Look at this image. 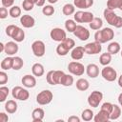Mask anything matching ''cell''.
<instances>
[{
    "mask_svg": "<svg viewBox=\"0 0 122 122\" xmlns=\"http://www.w3.org/2000/svg\"><path fill=\"white\" fill-rule=\"evenodd\" d=\"M114 37V31L111 28H104L102 30H97L94 33V40L100 44L107 43L108 41L112 40Z\"/></svg>",
    "mask_w": 122,
    "mask_h": 122,
    "instance_id": "obj_1",
    "label": "cell"
},
{
    "mask_svg": "<svg viewBox=\"0 0 122 122\" xmlns=\"http://www.w3.org/2000/svg\"><path fill=\"white\" fill-rule=\"evenodd\" d=\"M103 15H104V18L106 19V21L111 26H113L115 28H121L122 27V17L115 14V12L112 10L106 8L103 11Z\"/></svg>",
    "mask_w": 122,
    "mask_h": 122,
    "instance_id": "obj_2",
    "label": "cell"
},
{
    "mask_svg": "<svg viewBox=\"0 0 122 122\" xmlns=\"http://www.w3.org/2000/svg\"><path fill=\"white\" fill-rule=\"evenodd\" d=\"M64 74L63 71H50L46 75V80L50 85H57L60 84Z\"/></svg>",
    "mask_w": 122,
    "mask_h": 122,
    "instance_id": "obj_3",
    "label": "cell"
},
{
    "mask_svg": "<svg viewBox=\"0 0 122 122\" xmlns=\"http://www.w3.org/2000/svg\"><path fill=\"white\" fill-rule=\"evenodd\" d=\"M68 70L69 71L76 76H81L84 74L86 68L84 67L83 64H81L80 62H76V61H71L69 63L68 65Z\"/></svg>",
    "mask_w": 122,
    "mask_h": 122,
    "instance_id": "obj_4",
    "label": "cell"
},
{
    "mask_svg": "<svg viewBox=\"0 0 122 122\" xmlns=\"http://www.w3.org/2000/svg\"><path fill=\"white\" fill-rule=\"evenodd\" d=\"M11 95L14 99H18V100H21V101H26L30 97V92H28V90L23 89L20 86H16L12 89Z\"/></svg>",
    "mask_w": 122,
    "mask_h": 122,
    "instance_id": "obj_5",
    "label": "cell"
},
{
    "mask_svg": "<svg viewBox=\"0 0 122 122\" xmlns=\"http://www.w3.org/2000/svg\"><path fill=\"white\" fill-rule=\"evenodd\" d=\"M53 98V94L49 90H44L40 92L36 96V102L39 105H48L51 102Z\"/></svg>",
    "mask_w": 122,
    "mask_h": 122,
    "instance_id": "obj_6",
    "label": "cell"
},
{
    "mask_svg": "<svg viewBox=\"0 0 122 122\" xmlns=\"http://www.w3.org/2000/svg\"><path fill=\"white\" fill-rule=\"evenodd\" d=\"M103 99V93L99 91H93L88 97V103L92 108H97Z\"/></svg>",
    "mask_w": 122,
    "mask_h": 122,
    "instance_id": "obj_7",
    "label": "cell"
},
{
    "mask_svg": "<svg viewBox=\"0 0 122 122\" xmlns=\"http://www.w3.org/2000/svg\"><path fill=\"white\" fill-rule=\"evenodd\" d=\"M101 75H102V77L105 80H107L109 82H112V81H114L117 78V72H116V71L112 67H110V66H105L102 69Z\"/></svg>",
    "mask_w": 122,
    "mask_h": 122,
    "instance_id": "obj_8",
    "label": "cell"
},
{
    "mask_svg": "<svg viewBox=\"0 0 122 122\" xmlns=\"http://www.w3.org/2000/svg\"><path fill=\"white\" fill-rule=\"evenodd\" d=\"M31 51L36 57H42L46 52L45 43L41 40H36L31 44Z\"/></svg>",
    "mask_w": 122,
    "mask_h": 122,
    "instance_id": "obj_9",
    "label": "cell"
},
{
    "mask_svg": "<svg viewBox=\"0 0 122 122\" xmlns=\"http://www.w3.org/2000/svg\"><path fill=\"white\" fill-rule=\"evenodd\" d=\"M84 50H85V53L87 54H97L102 51V46L100 43L94 41L86 44L84 46Z\"/></svg>",
    "mask_w": 122,
    "mask_h": 122,
    "instance_id": "obj_10",
    "label": "cell"
},
{
    "mask_svg": "<svg viewBox=\"0 0 122 122\" xmlns=\"http://www.w3.org/2000/svg\"><path fill=\"white\" fill-rule=\"evenodd\" d=\"M50 35H51V38L56 42H62L67 38L66 31L61 28H53L51 30Z\"/></svg>",
    "mask_w": 122,
    "mask_h": 122,
    "instance_id": "obj_11",
    "label": "cell"
},
{
    "mask_svg": "<svg viewBox=\"0 0 122 122\" xmlns=\"http://www.w3.org/2000/svg\"><path fill=\"white\" fill-rule=\"evenodd\" d=\"M73 34L77 38H79L81 41H86L90 37V31L88 30V29H86L85 27H83L81 25H77L76 26V29L73 31Z\"/></svg>",
    "mask_w": 122,
    "mask_h": 122,
    "instance_id": "obj_12",
    "label": "cell"
},
{
    "mask_svg": "<svg viewBox=\"0 0 122 122\" xmlns=\"http://www.w3.org/2000/svg\"><path fill=\"white\" fill-rule=\"evenodd\" d=\"M20 23L24 28H32L35 24V20L32 16H30V14H24L21 16L20 18Z\"/></svg>",
    "mask_w": 122,
    "mask_h": 122,
    "instance_id": "obj_13",
    "label": "cell"
},
{
    "mask_svg": "<svg viewBox=\"0 0 122 122\" xmlns=\"http://www.w3.org/2000/svg\"><path fill=\"white\" fill-rule=\"evenodd\" d=\"M19 50V47L18 45L16 44V42H13V41H10L8 43L5 44V53H7L8 55H14L15 53H17Z\"/></svg>",
    "mask_w": 122,
    "mask_h": 122,
    "instance_id": "obj_14",
    "label": "cell"
},
{
    "mask_svg": "<svg viewBox=\"0 0 122 122\" xmlns=\"http://www.w3.org/2000/svg\"><path fill=\"white\" fill-rule=\"evenodd\" d=\"M84 53H85L84 47H82V46H77V47H74V48L71 50V58H72L73 60H80V59L83 58Z\"/></svg>",
    "mask_w": 122,
    "mask_h": 122,
    "instance_id": "obj_15",
    "label": "cell"
},
{
    "mask_svg": "<svg viewBox=\"0 0 122 122\" xmlns=\"http://www.w3.org/2000/svg\"><path fill=\"white\" fill-rule=\"evenodd\" d=\"M86 72L89 77L91 78H96L99 75V68L96 64H89L86 67Z\"/></svg>",
    "mask_w": 122,
    "mask_h": 122,
    "instance_id": "obj_16",
    "label": "cell"
},
{
    "mask_svg": "<svg viewBox=\"0 0 122 122\" xmlns=\"http://www.w3.org/2000/svg\"><path fill=\"white\" fill-rule=\"evenodd\" d=\"M22 84L26 88H33L36 85V79L33 75L30 74H26L22 77Z\"/></svg>",
    "mask_w": 122,
    "mask_h": 122,
    "instance_id": "obj_17",
    "label": "cell"
},
{
    "mask_svg": "<svg viewBox=\"0 0 122 122\" xmlns=\"http://www.w3.org/2000/svg\"><path fill=\"white\" fill-rule=\"evenodd\" d=\"M45 116V112L42 108H36L32 111L31 112V117L33 122H40L44 119Z\"/></svg>",
    "mask_w": 122,
    "mask_h": 122,
    "instance_id": "obj_18",
    "label": "cell"
},
{
    "mask_svg": "<svg viewBox=\"0 0 122 122\" xmlns=\"http://www.w3.org/2000/svg\"><path fill=\"white\" fill-rule=\"evenodd\" d=\"M94 122H107L110 120V113L104 110H100L97 114L93 116Z\"/></svg>",
    "mask_w": 122,
    "mask_h": 122,
    "instance_id": "obj_19",
    "label": "cell"
},
{
    "mask_svg": "<svg viewBox=\"0 0 122 122\" xmlns=\"http://www.w3.org/2000/svg\"><path fill=\"white\" fill-rule=\"evenodd\" d=\"M74 7L78 9H89L93 5V0H73Z\"/></svg>",
    "mask_w": 122,
    "mask_h": 122,
    "instance_id": "obj_20",
    "label": "cell"
},
{
    "mask_svg": "<svg viewBox=\"0 0 122 122\" xmlns=\"http://www.w3.org/2000/svg\"><path fill=\"white\" fill-rule=\"evenodd\" d=\"M31 71H32V74L36 77H40L44 74L45 72V70H44V66L40 63H35L32 65L31 67Z\"/></svg>",
    "mask_w": 122,
    "mask_h": 122,
    "instance_id": "obj_21",
    "label": "cell"
},
{
    "mask_svg": "<svg viewBox=\"0 0 122 122\" xmlns=\"http://www.w3.org/2000/svg\"><path fill=\"white\" fill-rule=\"evenodd\" d=\"M12 65H13V57H11L10 55L4 58L2 61H1V69L3 71H7V70H10L12 69Z\"/></svg>",
    "mask_w": 122,
    "mask_h": 122,
    "instance_id": "obj_22",
    "label": "cell"
},
{
    "mask_svg": "<svg viewBox=\"0 0 122 122\" xmlns=\"http://www.w3.org/2000/svg\"><path fill=\"white\" fill-rule=\"evenodd\" d=\"M76 88H77V90L78 91H81V92H85V91H87L88 89H89V87H90V83H89V81L87 80V79H85V78H80V79H78L77 81H76Z\"/></svg>",
    "mask_w": 122,
    "mask_h": 122,
    "instance_id": "obj_23",
    "label": "cell"
},
{
    "mask_svg": "<svg viewBox=\"0 0 122 122\" xmlns=\"http://www.w3.org/2000/svg\"><path fill=\"white\" fill-rule=\"evenodd\" d=\"M5 110L8 113H14L17 111V103L14 100H8L5 104Z\"/></svg>",
    "mask_w": 122,
    "mask_h": 122,
    "instance_id": "obj_24",
    "label": "cell"
},
{
    "mask_svg": "<svg viewBox=\"0 0 122 122\" xmlns=\"http://www.w3.org/2000/svg\"><path fill=\"white\" fill-rule=\"evenodd\" d=\"M107 49H108V52H110L112 55V54L118 53L120 51V50H121V47H120V44L118 42L113 41V42H111L108 45V48Z\"/></svg>",
    "mask_w": 122,
    "mask_h": 122,
    "instance_id": "obj_25",
    "label": "cell"
},
{
    "mask_svg": "<svg viewBox=\"0 0 122 122\" xmlns=\"http://www.w3.org/2000/svg\"><path fill=\"white\" fill-rule=\"evenodd\" d=\"M89 25H90V28H91L92 30H100V29L102 28V26H103V21H102V19H101L100 17H94V18L92 19V21L91 23H89Z\"/></svg>",
    "mask_w": 122,
    "mask_h": 122,
    "instance_id": "obj_26",
    "label": "cell"
},
{
    "mask_svg": "<svg viewBox=\"0 0 122 122\" xmlns=\"http://www.w3.org/2000/svg\"><path fill=\"white\" fill-rule=\"evenodd\" d=\"M120 115H121V108L116 104H112V110L110 113V119L116 120L117 118H119Z\"/></svg>",
    "mask_w": 122,
    "mask_h": 122,
    "instance_id": "obj_27",
    "label": "cell"
},
{
    "mask_svg": "<svg viewBox=\"0 0 122 122\" xmlns=\"http://www.w3.org/2000/svg\"><path fill=\"white\" fill-rule=\"evenodd\" d=\"M15 42H22L25 39V31L23 30V29L21 28H17V30H15L13 36L11 37Z\"/></svg>",
    "mask_w": 122,
    "mask_h": 122,
    "instance_id": "obj_28",
    "label": "cell"
},
{
    "mask_svg": "<svg viewBox=\"0 0 122 122\" xmlns=\"http://www.w3.org/2000/svg\"><path fill=\"white\" fill-rule=\"evenodd\" d=\"M112 61V54L110 52H105L102 53L99 57V62L103 66H108Z\"/></svg>",
    "mask_w": 122,
    "mask_h": 122,
    "instance_id": "obj_29",
    "label": "cell"
},
{
    "mask_svg": "<svg viewBox=\"0 0 122 122\" xmlns=\"http://www.w3.org/2000/svg\"><path fill=\"white\" fill-rule=\"evenodd\" d=\"M73 84V77L71 75V74H64V76L62 77L61 79V82H60V85H63L65 87H70Z\"/></svg>",
    "mask_w": 122,
    "mask_h": 122,
    "instance_id": "obj_30",
    "label": "cell"
},
{
    "mask_svg": "<svg viewBox=\"0 0 122 122\" xmlns=\"http://www.w3.org/2000/svg\"><path fill=\"white\" fill-rule=\"evenodd\" d=\"M62 11H63V13L65 14V15H71V14H73L74 13V11H75V7H74V5H72V4H65L64 6H63V9H62Z\"/></svg>",
    "mask_w": 122,
    "mask_h": 122,
    "instance_id": "obj_31",
    "label": "cell"
},
{
    "mask_svg": "<svg viewBox=\"0 0 122 122\" xmlns=\"http://www.w3.org/2000/svg\"><path fill=\"white\" fill-rule=\"evenodd\" d=\"M122 5V0H108L107 1V8L110 10L119 9Z\"/></svg>",
    "mask_w": 122,
    "mask_h": 122,
    "instance_id": "obj_32",
    "label": "cell"
},
{
    "mask_svg": "<svg viewBox=\"0 0 122 122\" xmlns=\"http://www.w3.org/2000/svg\"><path fill=\"white\" fill-rule=\"evenodd\" d=\"M81 118L84 121H91L92 119H93V112L91 109L84 110L81 113Z\"/></svg>",
    "mask_w": 122,
    "mask_h": 122,
    "instance_id": "obj_33",
    "label": "cell"
},
{
    "mask_svg": "<svg viewBox=\"0 0 122 122\" xmlns=\"http://www.w3.org/2000/svg\"><path fill=\"white\" fill-rule=\"evenodd\" d=\"M76 23L72 19H68L65 21V28L69 32H73L76 29Z\"/></svg>",
    "mask_w": 122,
    "mask_h": 122,
    "instance_id": "obj_34",
    "label": "cell"
},
{
    "mask_svg": "<svg viewBox=\"0 0 122 122\" xmlns=\"http://www.w3.org/2000/svg\"><path fill=\"white\" fill-rule=\"evenodd\" d=\"M24 65V61L21 57L15 56L13 57V65H12V70L14 71H19Z\"/></svg>",
    "mask_w": 122,
    "mask_h": 122,
    "instance_id": "obj_35",
    "label": "cell"
},
{
    "mask_svg": "<svg viewBox=\"0 0 122 122\" xmlns=\"http://www.w3.org/2000/svg\"><path fill=\"white\" fill-rule=\"evenodd\" d=\"M9 14L12 17V18H17L21 15V9L18 6H12L10 7V10H9Z\"/></svg>",
    "mask_w": 122,
    "mask_h": 122,
    "instance_id": "obj_36",
    "label": "cell"
},
{
    "mask_svg": "<svg viewBox=\"0 0 122 122\" xmlns=\"http://www.w3.org/2000/svg\"><path fill=\"white\" fill-rule=\"evenodd\" d=\"M60 43H62V45H63L68 51L72 50V49L74 48V46H75V42H74V40L71 39V38H66L65 40H63V41L60 42Z\"/></svg>",
    "mask_w": 122,
    "mask_h": 122,
    "instance_id": "obj_37",
    "label": "cell"
},
{
    "mask_svg": "<svg viewBox=\"0 0 122 122\" xmlns=\"http://www.w3.org/2000/svg\"><path fill=\"white\" fill-rule=\"evenodd\" d=\"M9 88L5 86L0 87V102H4L9 95Z\"/></svg>",
    "mask_w": 122,
    "mask_h": 122,
    "instance_id": "obj_38",
    "label": "cell"
},
{
    "mask_svg": "<svg viewBox=\"0 0 122 122\" xmlns=\"http://www.w3.org/2000/svg\"><path fill=\"white\" fill-rule=\"evenodd\" d=\"M94 18L93 13L90 11H84L83 16H82V23H91L92 19Z\"/></svg>",
    "mask_w": 122,
    "mask_h": 122,
    "instance_id": "obj_39",
    "label": "cell"
},
{
    "mask_svg": "<svg viewBox=\"0 0 122 122\" xmlns=\"http://www.w3.org/2000/svg\"><path fill=\"white\" fill-rule=\"evenodd\" d=\"M54 8L51 6V5H46V6H44V8L42 9V12H43V14L44 15H46V16H51V15H52L53 13H54Z\"/></svg>",
    "mask_w": 122,
    "mask_h": 122,
    "instance_id": "obj_40",
    "label": "cell"
},
{
    "mask_svg": "<svg viewBox=\"0 0 122 122\" xmlns=\"http://www.w3.org/2000/svg\"><path fill=\"white\" fill-rule=\"evenodd\" d=\"M34 5H35V4H34L33 2H31L30 0H24V1L22 2V8H23V10H26V11L31 10L33 9Z\"/></svg>",
    "mask_w": 122,
    "mask_h": 122,
    "instance_id": "obj_41",
    "label": "cell"
},
{
    "mask_svg": "<svg viewBox=\"0 0 122 122\" xmlns=\"http://www.w3.org/2000/svg\"><path fill=\"white\" fill-rule=\"evenodd\" d=\"M56 52H57V54L60 55V56H65V55L68 54L69 51L62 45V43H60V44L57 45V47H56Z\"/></svg>",
    "mask_w": 122,
    "mask_h": 122,
    "instance_id": "obj_42",
    "label": "cell"
},
{
    "mask_svg": "<svg viewBox=\"0 0 122 122\" xmlns=\"http://www.w3.org/2000/svg\"><path fill=\"white\" fill-rule=\"evenodd\" d=\"M17 28L18 27L16 25H9L6 28V34L8 36H10V37H12L13 34H14V32H15V30H17Z\"/></svg>",
    "mask_w": 122,
    "mask_h": 122,
    "instance_id": "obj_43",
    "label": "cell"
},
{
    "mask_svg": "<svg viewBox=\"0 0 122 122\" xmlns=\"http://www.w3.org/2000/svg\"><path fill=\"white\" fill-rule=\"evenodd\" d=\"M101 110H104V111L108 112L109 113H111V112H112V104L110 103V102H105V103L102 104Z\"/></svg>",
    "mask_w": 122,
    "mask_h": 122,
    "instance_id": "obj_44",
    "label": "cell"
},
{
    "mask_svg": "<svg viewBox=\"0 0 122 122\" xmlns=\"http://www.w3.org/2000/svg\"><path fill=\"white\" fill-rule=\"evenodd\" d=\"M8 82V74L4 71H0V85H4V84H6Z\"/></svg>",
    "mask_w": 122,
    "mask_h": 122,
    "instance_id": "obj_45",
    "label": "cell"
},
{
    "mask_svg": "<svg viewBox=\"0 0 122 122\" xmlns=\"http://www.w3.org/2000/svg\"><path fill=\"white\" fill-rule=\"evenodd\" d=\"M83 12L82 10H78L74 13L73 17H74V21L77 23H82V16H83Z\"/></svg>",
    "mask_w": 122,
    "mask_h": 122,
    "instance_id": "obj_46",
    "label": "cell"
},
{
    "mask_svg": "<svg viewBox=\"0 0 122 122\" xmlns=\"http://www.w3.org/2000/svg\"><path fill=\"white\" fill-rule=\"evenodd\" d=\"M8 16V10L6 7H1L0 8V18L1 19H5Z\"/></svg>",
    "mask_w": 122,
    "mask_h": 122,
    "instance_id": "obj_47",
    "label": "cell"
},
{
    "mask_svg": "<svg viewBox=\"0 0 122 122\" xmlns=\"http://www.w3.org/2000/svg\"><path fill=\"white\" fill-rule=\"evenodd\" d=\"M1 3H2L3 7L10 8V7H12V5L14 3V0H1Z\"/></svg>",
    "mask_w": 122,
    "mask_h": 122,
    "instance_id": "obj_48",
    "label": "cell"
},
{
    "mask_svg": "<svg viewBox=\"0 0 122 122\" xmlns=\"http://www.w3.org/2000/svg\"><path fill=\"white\" fill-rule=\"evenodd\" d=\"M9 116L5 112H0V122H8Z\"/></svg>",
    "mask_w": 122,
    "mask_h": 122,
    "instance_id": "obj_49",
    "label": "cell"
},
{
    "mask_svg": "<svg viewBox=\"0 0 122 122\" xmlns=\"http://www.w3.org/2000/svg\"><path fill=\"white\" fill-rule=\"evenodd\" d=\"M68 121L69 122H80V118L78 116H75V115H71L68 118Z\"/></svg>",
    "mask_w": 122,
    "mask_h": 122,
    "instance_id": "obj_50",
    "label": "cell"
},
{
    "mask_svg": "<svg viewBox=\"0 0 122 122\" xmlns=\"http://www.w3.org/2000/svg\"><path fill=\"white\" fill-rule=\"evenodd\" d=\"M45 1H46V0H38L37 3H36V5H37L38 7H43L44 4H45Z\"/></svg>",
    "mask_w": 122,
    "mask_h": 122,
    "instance_id": "obj_51",
    "label": "cell"
},
{
    "mask_svg": "<svg viewBox=\"0 0 122 122\" xmlns=\"http://www.w3.org/2000/svg\"><path fill=\"white\" fill-rule=\"evenodd\" d=\"M118 102H119V104H120V106L122 107V92L118 95Z\"/></svg>",
    "mask_w": 122,
    "mask_h": 122,
    "instance_id": "obj_52",
    "label": "cell"
},
{
    "mask_svg": "<svg viewBox=\"0 0 122 122\" xmlns=\"http://www.w3.org/2000/svg\"><path fill=\"white\" fill-rule=\"evenodd\" d=\"M118 85H119V87H121L122 88V74L119 76V78H118Z\"/></svg>",
    "mask_w": 122,
    "mask_h": 122,
    "instance_id": "obj_53",
    "label": "cell"
},
{
    "mask_svg": "<svg viewBox=\"0 0 122 122\" xmlns=\"http://www.w3.org/2000/svg\"><path fill=\"white\" fill-rule=\"evenodd\" d=\"M5 51V45L3 43H0V51Z\"/></svg>",
    "mask_w": 122,
    "mask_h": 122,
    "instance_id": "obj_54",
    "label": "cell"
},
{
    "mask_svg": "<svg viewBox=\"0 0 122 122\" xmlns=\"http://www.w3.org/2000/svg\"><path fill=\"white\" fill-rule=\"evenodd\" d=\"M58 0H48V2L49 3H51V4H54V3H56Z\"/></svg>",
    "mask_w": 122,
    "mask_h": 122,
    "instance_id": "obj_55",
    "label": "cell"
},
{
    "mask_svg": "<svg viewBox=\"0 0 122 122\" xmlns=\"http://www.w3.org/2000/svg\"><path fill=\"white\" fill-rule=\"evenodd\" d=\"M30 1H31V2H33V3L36 5V3H37V1H38V0H30Z\"/></svg>",
    "mask_w": 122,
    "mask_h": 122,
    "instance_id": "obj_56",
    "label": "cell"
},
{
    "mask_svg": "<svg viewBox=\"0 0 122 122\" xmlns=\"http://www.w3.org/2000/svg\"><path fill=\"white\" fill-rule=\"evenodd\" d=\"M119 10H122V5H121V7L119 8Z\"/></svg>",
    "mask_w": 122,
    "mask_h": 122,
    "instance_id": "obj_57",
    "label": "cell"
},
{
    "mask_svg": "<svg viewBox=\"0 0 122 122\" xmlns=\"http://www.w3.org/2000/svg\"><path fill=\"white\" fill-rule=\"evenodd\" d=\"M120 55H121V57H122V51H121V52H120Z\"/></svg>",
    "mask_w": 122,
    "mask_h": 122,
    "instance_id": "obj_58",
    "label": "cell"
}]
</instances>
